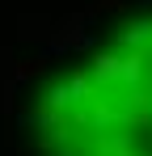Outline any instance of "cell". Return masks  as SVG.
Listing matches in <instances>:
<instances>
[{
    "label": "cell",
    "instance_id": "6da1fadb",
    "mask_svg": "<svg viewBox=\"0 0 152 156\" xmlns=\"http://www.w3.org/2000/svg\"><path fill=\"white\" fill-rule=\"evenodd\" d=\"M55 156H152V26L123 34L38 105Z\"/></svg>",
    "mask_w": 152,
    "mask_h": 156
}]
</instances>
